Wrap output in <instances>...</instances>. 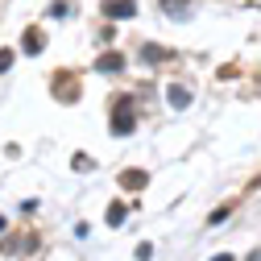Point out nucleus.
Returning a JSON list of instances; mask_svg holds the SVG:
<instances>
[{
  "mask_svg": "<svg viewBox=\"0 0 261 261\" xmlns=\"http://www.w3.org/2000/svg\"><path fill=\"white\" fill-rule=\"evenodd\" d=\"M212 261H232V257H228V253H220V257H212Z\"/></svg>",
  "mask_w": 261,
  "mask_h": 261,
  "instance_id": "nucleus-5",
  "label": "nucleus"
},
{
  "mask_svg": "<svg viewBox=\"0 0 261 261\" xmlns=\"http://www.w3.org/2000/svg\"><path fill=\"white\" fill-rule=\"evenodd\" d=\"M120 220H124V207H120V203H112V207H108V224H112V228H116V224H120Z\"/></svg>",
  "mask_w": 261,
  "mask_h": 261,
  "instance_id": "nucleus-3",
  "label": "nucleus"
},
{
  "mask_svg": "<svg viewBox=\"0 0 261 261\" xmlns=\"http://www.w3.org/2000/svg\"><path fill=\"white\" fill-rule=\"evenodd\" d=\"M166 100H170V108H187V104H191V91H187L182 83H174V87H170V95H166Z\"/></svg>",
  "mask_w": 261,
  "mask_h": 261,
  "instance_id": "nucleus-2",
  "label": "nucleus"
},
{
  "mask_svg": "<svg viewBox=\"0 0 261 261\" xmlns=\"http://www.w3.org/2000/svg\"><path fill=\"white\" fill-rule=\"evenodd\" d=\"M249 261H261V253H249Z\"/></svg>",
  "mask_w": 261,
  "mask_h": 261,
  "instance_id": "nucleus-6",
  "label": "nucleus"
},
{
  "mask_svg": "<svg viewBox=\"0 0 261 261\" xmlns=\"http://www.w3.org/2000/svg\"><path fill=\"white\" fill-rule=\"evenodd\" d=\"M162 9H166V17H174V21L191 17V5H187V0H162Z\"/></svg>",
  "mask_w": 261,
  "mask_h": 261,
  "instance_id": "nucleus-1",
  "label": "nucleus"
},
{
  "mask_svg": "<svg viewBox=\"0 0 261 261\" xmlns=\"http://www.w3.org/2000/svg\"><path fill=\"white\" fill-rule=\"evenodd\" d=\"M9 62H13V54H9V50H0V71H9Z\"/></svg>",
  "mask_w": 261,
  "mask_h": 261,
  "instance_id": "nucleus-4",
  "label": "nucleus"
}]
</instances>
